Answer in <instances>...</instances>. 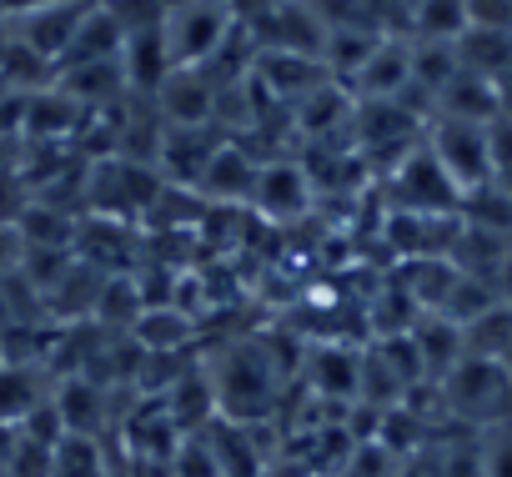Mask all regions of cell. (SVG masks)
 <instances>
[{
  "label": "cell",
  "instance_id": "cell-23",
  "mask_svg": "<svg viewBox=\"0 0 512 477\" xmlns=\"http://www.w3.org/2000/svg\"><path fill=\"white\" fill-rule=\"evenodd\" d=\"M51 477H111V472H106V462H101L96 437H66V442L56 447Z\"/></svg>",
  "mask_w": 512,
  "mask_h": 477
},
{
  "label": "cell",
  "instance_id": "cell-5",
  "mask_svg": "<svg viewBox=\"0 0 512 477\" xmlns=\"http://www.w3.org/2000/svg\"><path fill=\"white\" fill-rule=\"evenodd\" d=\"M427 151L442 161V171L462 186V196L467 191H477V186H487L492 181V151H487V126H472V121H432L427 126Z\"/></svg>",
  "mask_w": 512,
  "mask_h": 477
},
{
  "label": "cell",
  "instance_id": "cell-28",
  "mask_svg": "<svg viewBox=\"0 0 512 477\" xmlns=\"http://www.w3.org/2000/svg\"><path fill=\"white\" fill-rule=\"evenodd\" d=\"M492 292H497L502 307H512V247L502 252V262H497V272H492Z\"/></svg>",
  "mask_w": 512,
  "mask_h": 477
},
{
  "label": "cell",
  "instance_id": "cell-17",
  "mask_svg": "<svg viewBox=\"0 0 512 477\" xmlns=\"http://www.w3.org/2000/svg\"><path fill=\"white\" fill-rule=\"evenodd\" d=\"M412 36L452 46L457 36H467V0H417L412 6Z\"/></svg>",
  "mask_w": 512,
  "mask_h": 477
},
{
  "label": "cell",
  "instance_id": "cell-18",
  "mask_svg": "<svg viewBox=\"0 0 512 477\" xmlns=\"http://www.w3.org/2000/svg\"><path fill=\"white\" fill-rule=\"evenodd\" d=\"M46 397L36 392L31 367L21 362H0V427H21Z\"/></svg>",
  "mask_w": 512,
  "mask_h": 477
},
{
  "label": "cell",
  "instance_id": "cell-15",
  "mask_svg": "<svg viewBox=\"0 0 512 477\" xmlns=\"http://www.w3.org/2000/svg\"><path fill=\"white\" fill-rule=\"evenodd\" d=\"M412 342H417V352H422V367H427V377L432 382H442L462 357H467V342H462V327H452L447 317H417V327H412Z\"/></svg>",
  "mask_w": 512,
  "mask_h": 477
},
{
  "label": "cell",
  "instance_id": "cell-10",
  "mask_svg": "<svg viewBox=\"0 0 512 477\" xmlns=\"http://www.w3.org/2000/svg\"><path fill=\"white\" fill-rule=\"evenodd\" d=\"M91 6H96V0H66V6H46V11L21 16V46L31 56L61 66V56H66V46H71V36H76V26H81V16Z\"/></svg>",
  "mask_w": 512,
  "mask_h": 477
},
{
  "label": "cell",
  "instance_id": "cell-21",
  "mask_svg": "<svg viewBox=\"0 0 512 477\" xmlns=\"http://www.w3.org/2000/svg\"><path fill=\"white\" fill-rule=\"evenodd\" d=\"M136 337L146 342V352L151 357H171L181 342H191V317H181L176 307H146L141 317H136Z\"/></svg>",
  "mask_w": 512,
  "mask_h": 477
},
{
  "label": "cell",
  "instance_id": "cell-24",
  "mask_svg": "<svg viewBox=\"0 0 512 477\" xmlns=\"http://www.w3.org/2000/svg\"><path fill=\"white\" fill-rule=\"evenodd\" d=\"M171 472L176 477H221V462H216V452H211V437H181V447H176V457H171Z\"/></svg>",
  "mask_w": 512,
  "mask_h": 477
},
{
  "label": "cell",
  "instance_id": "cell-1",
  "mask_svg": "<svg viewBox=\"0 0 512 477\" xmlns=\"http://www.w3.org/2000/svg\"><path fill=\"white\" fill-rule=\"evenodd\" d=\"M206 382H211V397H216V412L226 422H256V417H267L272 412V392H277V367L262 347H231L221 352L216 367H201Z\"/></svg>",
  "mask_w": 512,
  "mask_h": 477
},
{
  "label": "cell",
  "instance_id": "cell-29",
  "mask_svg": "<svg viewBox=\"0 0 512 477\" xmlns=\"http://www.w3.org/2000/svg\"><path fill=\"white\" fill-rule=\"evenodd\" d=\"M46 6H66V0H0V16L21 21V16H31V11H46Z\"/></svg>",
  "mask_w": 512,
  "mask_h": 477
},
{
  "label": "cell",
  "instance_id": "cell-16",
  "mask_svg": "<svg viewBox=\"0 0 512 477\" xmlns=\"http://www.w3.org/2000/svg\"><path fill=\"white\" fill-rule=\"evenodd\" d=\"M457 51V66L472 71V76H487V81H502L512 71V36H497V31H467L452 41Z\"/></svg>",
  "mask_w": 512,
  "mask_h": 477
},
{
  "label": "cell",
  "instance_id": "cell-7",
  "mask_svg": "<svg viewBox=\"0 0 512 477\" xmlns=\"http://www.w3.org/2000/svg\"><path fill=\"white\" fill-rule=\"evenodd\" d=\"M251 201H256V211L272 216V221H297L312 206V176L297 161H267L262 171H256Z\"/></svg>",
  "mask_w": 512,
  "mask_h": 477
},
{
  "label": "cell",
  "instance_id": "cell-20",
  "mask_svg": "<svg viewBox=\"0 0 512 477\" xmlns=\"http://www.w3.org/2000/svg\"><path fill=\"white\" fill-rule=\"evenodd\" d=\"M61 76H66L61 91H66L71 101H111V96L131 91L121 61H106V66H76V71H61Z\"/></svg>",
  "mask_w": 512,
  "mask_h": 477
},
{
  "label": "cell",
  "instance_id": "cell-27",
  "mask_svg": "<svg viewBox=\"0 0 512 477\" xmlns=\"http://www.w3.org/2000/svg\"><path fill=\"white\" fill-rule=\"evenodd\" d=\"M467 31L512 36V0H467Z\"/></svg>",
  "mask_w": 512,
  "mask_h": 477
},
{
  "label": "cell",
  "instance_id": "cell-14",
  "mask_svg": "<svg viewBox=\"0 0 512 477\" xmlns=\"http://www.w3.org/2000/svg\"><path fill=\"white\" fill-rule=\"evenodd\" d=\"M307 382L317 397H332V402H347V397H362V357L347 352V347H322V352H307Z\"/></svg>",
  "mask_w": 512,
  "mask_h": 477
},
{
  "label": "cell",
  "instance_id": "cell-22",
  "mask_svg": "<svg viewBox=\"0 0 512 477\" xmlns=\"http://www.w3.org/2000/svg\"><path fill=\"white\" fill-rule=\"evenodd\" d=\"M462 342H467V357H487V362H502V352L512 347V307H492L482 312L477 322L462 327Z\"/></svg>",
  "mask_w": 512,
  "mask_h": 477
},
{
  "label": "cell",
  "instance_id": "cell-19",
  "mask_svg": "<svg viewBox=\"0 0 512 477\" xmlns=\"http://www.w3.org/2000/svg\"><path fill=\"white\" fill-rule=\"evenodd\" d=\"M56 402V412H61V422H66V437H91L96 432V422H101V387H91L86 377H76V382H66L61 387V397H51Z\"/></svg>",
  "mask_w": 512,
  "mask_h": 477
},
{
  "label": "cell",
  "instance_id": "cell-30",
  "mask_svg": "<svg viewBox=\"0 0 512 477\" xmlns=\"http://www.w3.org/2000/svg\"><path fill=\"white\" fill-rule=\"evenodd\" d=\"M502 372H507V382H512V347L502 352Z\"/></svg>",
  "mask_w": 512,
  "mask_h": 477
},
{
  "label": "cell",
  "instance_id": "cell-9",
  "mask_svg": "<svg viewBox=\"0 0 512 477\" xmlns=\"http://www.w3.org/2000/svg\"><path fill=\"white\" fill-rule=\"evenodd\" d=\"M362 101H402L412 91V41H387L367 56V66L352 76Z\"/></svg>",
  "mask_w": 512,
  "mask_h": 477
},
{
  "label": "cell",
  "instance_id": "cell-13",
  "mask_svg": "<svg viewBox=\"0 0 512 477\" xmlns=\"http://www.w3.org/2000/svg\"><path fill=\"white\" fill-rule=\"evenodd\" d=\"M256 171H262V166H256L241 146H216L211 151V161H206V171H201V196L206 201H246L251 196V186H256Z\"/></svg>",
  "mask_w": 512,
  "mask_h": 477
},
{
  "label": "cell",
  "instance_id": "cell-2",
  "mask_svg": "<svg viewBox=\"0 0 512 477\" xmlns=\"http://www.w3.org/2000/svg\"><path fill=\"white\" fill-rule=\"evenodd\" d=\"M442 392H447V407L472 417V422H507L512 417V382L502 372V362H487V357H462L447 377H442Z\"/></svg>",
  "mask_w": 512,
  "mask_h": 477
},
{
  "label": "cell",
  "instance_id": "cell-26",
  "mask_svg": "<svg viewBox=\"0 0 512 477\" xmlns=\"http://www.w3.org/2000/svg\"><path fill=\"white\" fill-rule=\"evenodd\" d=\"M487 151H492V181L512 191V116H497L487 126Z\"/></svg>",
  "mask_w": 512,
  "mask_h": 477
},
{
  "label": "cell",
  "instance_id": "cell-12",
  "mask_svg": "<svg viewBox=\"0 0 512 477\" xmlns=\"http://www.w3.org/2000/svg\"><path fill=\"white\" fill-rule=\"evenodd\" d=\"M437 116L442 121H472V126H492L502 116V101H497V81L487 76H472V71H457L447 81V91L437 96Z\"/></svg>",
  "mask_w": 512,
  "mask_h": 477
},
{
  "label": "cell",
  "instance_id": "cell-8",
  "mask_svg": "<svg viewBox=\"0 0 512 477\" xmlns=\"http://www.w3.org/2000/svg\"><path fill=\"white\" fill-rule=\"evenodd\" d=\"M126 56V31L121 21L106 11V0H96V6L81 16L66 56H61V71H76V66H106V61H121Z\"/></svg>",
  "mask_w": 512,
  "mask_h": 477
},
{
  "label": "cell",
  "instance_id": "cell-11",
  "mask_svg": "<svg viewBox=\"0 0 512 477\" xmlns=\"http://www.w3.org/2000/svg\"><path fill=\"white\" fill-rule=\"evenodd\" d=\"M256 76H262V86L272 96H287V101H307L317 96L327 81V66L317 56H297V51H262L256 56Z\"/></svg>",
  "mask_w": 512,
  "mask_h": 477
},
{
  "label": "cell",
  "instance_id": "cell-6",
  "mask_svg": "<svg viewBox=\"0 0 512 477\" xmlns=\"http://www.w3.org/2000/svg\"><path fill=\"white\" fill-rule=\"evenodd\" d=\"M156 111L171 121V131H201L216 116V81L206 71L176 66L156 91Z\"/></svg>",
  "mask_w": 512,
  "mask_h": 477
},
{
  "label": "cell",
  "instance_id": "cell-4",
  "mask_svg": "<svg viewBox=\"0 0 512 477\" xmlns=\"http://www.w3.org/2000/svg\"><path fill=\"white\" fill-rule=\"evenodd\" d=\"M392 186H397V211H417V216H457V206H462V186L442 171V161L427 151V141H417V146L397 161Z\"/></svg>",
  "mask_w": 512,
  "mask_h": 477
},
{
  "label": "cell",
  "instance_id": "cell-25",
  "mask_svg": "<svg viewBox=\"0 0 512 477\" xmlns=\"http://www.w3.org/2000/svg\"><path fill=\"white\" fill-rule=\"evenodd\" d=\"M477 467H482V477H512V417L487 427V442L477 452Z\"/></svg>",
  "mask_w": 512,
  "mask_h": 477
},
{
  "label": "cell",
  "instance_id": "cell-3",
  "mask_svg": "<svg viewBox=\"0 0 512 477\" xmlns=\"http://www.w3.org/2000/svg\"><path fill=\"white\" fill-rule=\"evenodd\" d=\"M231 6L226 0H191L176 16H166V46L171 61L186 71H201L226 41H231Z\"/></svg>",
  "mask_w": 512,
  "mask_h": 477
}]
</instances>
